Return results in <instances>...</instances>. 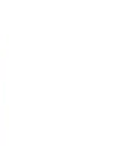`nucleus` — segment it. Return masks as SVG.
<instances>
[]
</instances>
